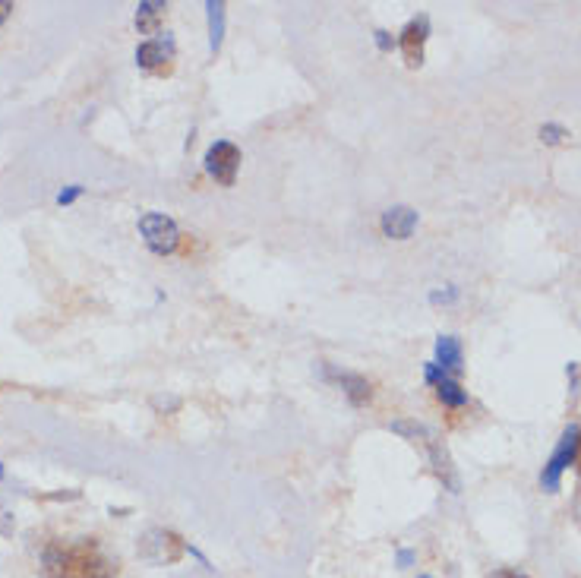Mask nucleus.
<instances>
[{
    "instance_id": "6",
    "label": "nucleus",
    "mask_w": 581,
    "mask_h": 578,
    "mask_svg": "<svg viewBox=\"0 0 581 578\" xmlns=\"http://www.w3.org/2000/svg\"><path fill=\"white\" fill-rule=\"evenodd\" d=\"M237 168H240V152H237L234 143H215V146L206 152V171H209L222 187H231V184H234Z\"/></svg>"
},
{
    "instance_id": "21",
    "label": "nucleus",
    "mask_w": 581,
    "mask_h": 578,
    "mask_svg": "<svg viewBox=\"0 0 581 578\" xmlns=\"http://www.w3.org/2000/svg\"><path fill=\"white\" fill-rule=\"evenodd\" d=\"M376 42H379V48H389V35L386 32H376Z\"/></svg>"
},
{
    "instance_id": "8",
    "label": "nucleus",
    "mask_w": 581,
    "mask_h": 578,
    "mask_svg": "<svg viewBox=\"0 0 581 578\" xmlns=\"http://www.w3.org/2000/svg\"><path fill=\"white\" fill-rule=\"evenodd\" d=\"M427 380L436 386L439 398L449 405V408H462L468 402V392L458 383V376H449L446 370H439L436 364H427Z\"/></svg>"
},
{
    "instance_id": "18",
    "label": "nucleus",
    "mask_w": 581,
    "mask_h": 578,
    "mask_svg": "<svg viewBox=\"0 0 581 578\" xmlns=\"http://www.w3.org/2000/svg\"><path fill=\"white\" fill-rule=\"evenodd\" d=\"M13 13V4H7V0H0V23H7V16Z\"/></svg>"
},
{
    "instance_id": "11",
    "label": "nucleus",
    "mask_w": 581,
    "mask_h": 578,
    "mask_svg": "<svg viewBox=\"0 0 581 578\" xmlns=\"http://www.w3.org/2000/svg\"><path fill=\"white\" fill-rule=\"evenodd\" d=\"M462 342H458L455 335H443L436 342V367L439 370H446L449 376H458L462 373Z\"/></svg>"
},
{
    "instance_id": "19",
    "label": "nucleus",
    "mask_w": 581,
    "mask_h": 578,
    "mask_svg": "<svg viewBox=\"0 0 581 578\" xmlns=\"http://www.w3.org/2000/svg\"><path fill=\"white\" fill-rule=\"evenodd\" d=\"M433 301H436V304H439V301H455V291H446V294H443V291H436V294H433Z\"/></svg>"
},
{
    "instance_id": "7",
    "label": "nucleus",
    "mask_w": 581,
    "mask_h": 578,
    "mask_svg": "<svg viewBox=\"0 0 581 578\" xmlns=\"http://www.w3.org/2000/svg\"><path fill=\"white\" fill-rule=\"evenodd\" d=\"M427 35H430L427 16H417V19H411V23L405 26V32H402V54H405V64L408 67H420V64H424Z\"/></svg>"
},
{
    "instance_id": "5",
    "label": "nucleus",
    "mask_w": 581,
    "mask_h": 578,
    "mask_svg": "<svg viewBox=\"0 0 581 578\" xmlns=\"http://www.w3.org/2000/svg\"><path fill=\"white\" fill-rule=\"evenodd\" d=\"M146 560L158 563V566H168V563H177L180 556H184V544H180V537L171 534V531H149L143 537V544H139Z\"/></svg>"
},
{
    "instance_id": "10",
    "label": "nucleus",
    "mask_w": 581,
    "mask_h": 578,
    "mask_svg": "<svg viewBox=\"0 0 581 578\" xmlns=\"http://www.w3.org/2000/svg\"><path fill=\"white\" fill-rule=\"evenodd\" d=\"M174 57V42L168 35H158V38H149V42H143L136 48V61L139 67H162L165 61H171Z\"/></svg>"
},
{
    "instance_id": "22",
    "label": "nucleus",
    "mask_w": 581,
    "mask_h": 578,
    "mask_svg": "<svg viewBox=\"0 0 581 578\" xmlns=\"http://www.w3.org/2000/svg\"><path fill=\"white\" fill-rule=\"evenodd\" d=\"M578 468H581V443H578Z\"/></svg>"
},
{
    "instance_id": "9",
    "label": "nucleus",
    "mask_w": 581,
    "mask_h": 578,
    "mask_svg": "<svg viewBox=\"0 0 581 578\" xmlns=\"http://www.w3.org/2000/svg\"><path fill=\"white\" fill-rule=\"evenodd\" d=\"M379 228H383V234L392 237V241H408V237L414 234V228H417V212L408 209V206H395V209L383 212V222H379Z\"/></svg>"
},
{
    "instance_id": "3",
    "label": "nucleus",
    "mask_w": 581,
    "mask_h": 578,
    "mask_svg": "<svg viewBox=\"0 0 581 578\" xmlns=\"http://www.w3.org/2000/svg\"><path fill=\"white\" fill-rule=\"evenodd\" d=\"M578 443H581V430L578 427H569L563 433V440H559V446L553 449L550 462L544 468V474H540V484H544V490H559V481H563V471L578 458Z\"/></svg>"
},
{
    "instance_id": "15",
    "label": "nucleus",
    "mask_w": 581,
    "mask_h": 578,
    "mask_svg": "<svg viewBox=\"0 0 581 578\" xmlns=\"http://www.w3.org/2000/svg\"><path fill=\"white\" fill-rule=\"evenodd\" d=\"M569 133L563 130V127H556V124H544L540 127V139H544V143H563Z\"/></svg>"
},
{
    "instance_id": "23",
    "label": "nucleus",
    "mask_w": 581,
    "mask_h": 578,
    "mask_svg": "<svg viewBox=\"0 0 581 578\" xmlns=\"http://www.w3.org/2000/svg\"><path fill=\"white\" fill-rule=\"evenodd\" d=\"M424 578H430V575H424Z\"/></svg>"
},
{
    "instance_id": "20",
    "label": "nucleus",
    "mask_w": 581,
    "mask_h": 578,
    "mask_svg": "<svg viewBox=\"0 0 581 578\" xmlns=\"http://www.w3.org/2000/svg\"><path fill=\"white\" fill-rule=\"evenodd\" d=\"M414 560V553L411 550H402V553H398V563H402V566H408Z\"/></svg>"
},
{
    "instance_id": "4",
    "label": "nucleus",
    "mask_w": 581,
    "mask_h": 578,
    "mask_svg": "<svg viewBox=\"0 0 581 578\" xmlns=\"http://www.w3.org/2000/svg\"><path fill=\"white\" fill-rule=\"evenodd\" d=\"M139 234L146 237V244L152 253H174L177 244H180V231L177 225L171 222L168 215L162 212H146L143 218H139Z\"/></svg>"
},
{
    "instance_id": "13",
    "label": "nucleus",
    "mask_w": 581,
    "mask_h": 578,
    "mask_svg": "<svg viewBox=\"0 0 581 578\" xmlns=\"http://www.w3.org/2000/svg\"><path fill=\"white\" fill-rule=\"evenodd\" d=\"M206 10H209V48L215 54L218 48H222V35H225V4L209 0Z\"/></svg>"
},
{
    "instance_id": "1",
    "label": "nucleus",
    "mask_w": 581,
    "mask_h": 578,
    "mask_svg": "<svg viewBox=\"0 0 581 578\" xmlns=\"http://www.w3.org/2000/svg\"><path fill=\"white\" fill-rule=\"evenodd\" d=\"M45 578H117V560L95 541H60L42 556Z\"/></svg>"
},
{
    "instance_id": "14",
    "label": "nucleus",
    "mask_w": 581,
    "mask_h": 578,
    "mask_svg": "<svg viewBox=\"0 0 581 578\" xmlns=\"http://www.w3.org/2000/svg\"><path fill=\"white\" fill-rule=\"evenodd\" d=\"M165 4H155V0H146V4H139V13H136V26L139 32H155L158 29V19L165 16Z\"/></svg>"
},
{
    "instance_id": "17",
    "label": "nucleus",
    "mask_w": 581,
    "mask_h": 578,
    "mask_svg": "<svg viewBox=\"0 0 581 578\" xmlns=\"http://www.w3.org/2000/svg\"><path fill=\"white\" fill-rule=\"evenodd\" d=\"M490 578H528V575H522V572H515V569H499V572H493Z\"/></svg>"
},
{
    "instance_id": "2",
    "label": "nucleus",
    "mask_w": 581,
    "mask_h": 578,
    "mask_svg": "<svg viewBox=\"0 0 581 578\" xmlns=\"http://www.w3.org/2000/svg\"><path fill=\"white\" fill-rule=\"evenodd\" d=\"M392 430H395V433H402V436H408L411 443H420V446H424L427 455H430V465H433V471H436L439 477H443V484H446L449 490H458V474H455V465H452V458H449L446 446L439 443L424 424L398 421V424H392Z\"/></svg>"
},
{
    "instance_id": "16",
    "label": "nucleus",
    "mask_w": 581,
    "mask_h": 578,
    "mask_svg": "<svg viewBox=\"0 0 581 578\" xmlns=\"http://www.w3.org/2000/svg\"><path fill=\"white\" fill-rule=\"evenodd\" d=\"M79 193H83V187H70V190H64V193L57 196V203H60V206H67V203H73V199H76Z\"/></svg>"
},
{
    "instance_id": "12",
    "label": "nucleus",
    "mask_w": 581,
    "mask_h": 578,
    "mask_svg": "<svg viewBox=\"0 0 581 578\" xmlns=\"http://www.w3.org/2000/svg\"><path fill=\"white\" fill-rule=\"evenodd\" d=\"M329 373V380H335L338 386H342L348 395H351V402L354 405H364L367 402V398H370V386H367V380H364V376H354V373H338V370H326Z\"/></svg>"
}]
</instances>
